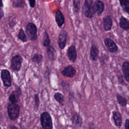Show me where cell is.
<instances>
[{"label": "cell", "instance_id": "6da1fadb", "mask_svg": "<svg viewBox=\"0 0 129 129\" xmlns=\"http://www.w3.org/2000/svg\"><path fill=\"white\" fill-rule=\"evenodd\" d=\"M40 121L42 128H53L52 119L50 114L48 112L44 111L41 113L40 116Z\"/></svg>", "mask_w": 129, "mask_h": 129}, {"label": "cell", "instance_id": "7a4b0ae2", "mask_svg": "<svg viewBox=\"0 0 129 129\" xmlns=\"http://www.w3.org/2000/svg\"><path fill=\"white\" fill-rule=\"evenodd\" d=\"M7 109L8 115L11 120H15L18 118L20 111V107L19 104L10 103L8 104Z\"/></svg>", "mask_w": 129, "mask_h": 129}, {"label": "cell", "instance_id": "3957f363", "mask_svg": "<svg viewBox=\"0 0 129 129\" xmlns=\"http://www.w3.org/2000/svg\"><path fill=\"white\" fill-rule=\"evenodd\" d=\"M25 33L31 41H35L37 40V28L36 25L32 22H29L27 24L25 27Z\"/></svg>", "mask_w": 129, "mask_h": 129}, {"label": "cell", "instance_id": "277c9868", "mask_svg": "<svg viewBox=\"0 0 129 129\" xmlns=\"http://www.w3.org/2000/svg\"><path fill=\"white\" fill-rule=\"evenodd\" d=\"M93 2L92 0H86L84 1L82 7V12L84 16L89 19L93 17L95 14L93 9Z\"/></svg>", "mask_w": 129, "mask_h": 129}, {"label": "cell", "instance_id": "5b68a950", "mask_svg": "<svg viewBox=\"0 0 129 129\" xmlns=\"http://www.w3.org/2000/svg\"><path fill=\"white\" fill-rule=\"evenodd\" d=\"M23 62V57L21 55L17 54L13 56L10 61L11 69L15 72H18L20 70Z\"/></svg>", "mask_w": 129, "mask_h": 129}, {"label": "cell", "instance_id": "8992f818", "mask_svg": "<svg viewBox=\"0 0 129 129\" xmlns=\"http://www.w3.org/2000/svg\"><path fill=\"white\" fill-rule=\"evenodd\" d=\"M1 78L4 86L6 88H9L12 86V81L10 72L7 69L1 70Z\"/></svg>", "mask_w": 129, "mask_h": 129}, {"label": "cell", "instance_id": "52a82bcc", "mask_svg": "<svg viewBox=\"0 0 129 129\" xmlns=\"http://www.w3.org/2000/svg\"><path fill=\"white\" fill-rule=\"evenodd\" d=\"M68 35V33L64 29H61L60 30L58 37L57 44L58 47L61 50L63 49L66 46Z\"/></svg>", "mask_w": 129, "mask_h": 129}, {"label": "cell", "instance_id": "ba28073f", "mask_svg": "<svg viewBox=\"0 0 129 129\" xmlns=\"http://www.w3.org/2000/svg\"><path fill=\"white\" fill-rule=\"evenodd\" d=\"M104 44L107 50L111 53L116 52L118 50V47L117 44L111 38H106L104 40Z\"/></svg>", "mask_w": 129, "mask_h": 129}, {"label": "cell", "instance_id": "9c48e42d", "mask_svg": "<svg viewBox=\"0 0 129 129\" xmlns=\"http://www.w3.org/2000/svg\"><path fill=\"white\" fill-rule=\"evenodd\" d=\"M22 95V90L20 87H17L14 91H13L9 96V100L10 103H17L20 97Z\"/></svg>", "mask_w": 129, "mask_h": 129}, {"label": "cell", "instance_id": "30bf717a", "mask_svg": "<svg viewBox=\"0 0 129 129\" xmlns=\"http://www.w3.org/2000/svg\"><path fill=\"white\" fill-rule=\"evenodd\" d=\"M77 71L75 68L72 65H68L65 67L61 71V74L64 77L73 78L76 74Z\"/></svg>", "mask_w": 129, "mask_h": 129}, {"label": "cell", "instance_id": "8fae6325", "mask_svg": "<svg viewBox=\"0 0 129 129\" xmlns=\"http://www.w3.org/2000/svg\"><path fill=\"white\" fill-rule=\"evenodd\" d=\"M93 9L95 14L99 16L101 15L105 9V5L102 1L97 0L93 2Z\"/></svg>", "mask_w": 129, "mask_h": 129}, {"label": "cell", "instance_id": "7c38bea8", "mask_svg": "<svg viewBox=\"0 0 129 129\" xmlns=\"http://www.w3.org/2000/svg\"><path fill=\"white\" fill-rule=\"evenodd\" d=\"M67 55L68 59L72 62H75L77 58V52L76 47L74 45H71L67 50Z\"/></svg>", "mask_w": 129, "mask_h": 129}, {"label": "cell", "instance_id": "4fadbf2b", "mask_svg": "<svg viewBox=\"0 0 129 129\" xmlns=\"http://www.w3.org/2000/svg\"><path fill=\"white\" fill-rule=\"evenodd\" d=\"M103 26L105 31H109L111 30L113 21L110 15H106L103 17L102 19Z\"/></svg>", "mask_w": 129, "mask_h": 129}, {"label": "cell", "instance_id": "5bb4252c", "mask_svg": "<svg viewBox=\"0 0 129 129\" xmlns=\"http://www.w3.org/2000/svg\"><path fill=\"white\" fill-rule=\"evenodd\" d=\"M71 120L72 124L76 127H80L83 123V119L79 113L75 112L71 117Z\"/></svg>", "mask_w": 129, "mask_h": 129}, {"label": "cell", "instance_id": "9a60e30c", "mask_svg": "<svg viewBox=\"0 0 129 129\" xmlns=\"http://www.w3.org/2000/svg\"><path fill=\"white\" fill-rule=\"evenodd\" d=\"M55 22L58 27L61 28L65 22L64 16L60 10H58L55 14Z\"/></svg>", "mask_w": 129, "mask_h": 129}, {"label": "cell", "instance_id": "2e32d148", "mask_svg": "<svg viewBox=\"0 0 129 129\" xmlns=\"http://www.w3.org/2000/svg\"><path fill=\"white\" fill-rule=\"evenodd\" d=\"M99 53V50L98 47L95 44H92L90 48L89 58L92 61H97Z\"/></svg>", "mask_w": 129, "mask_h": 129}, {"label": "cell", "instance_id": "e0dca14e", "mask_svg": "<svg viewBox=\"0 0 129 129\" xmlns=\"http://www.w3.org/2000/svg\"><path fill=\"white\" fill-rule=\"evenodd\" d=\"M121 70L122 72L123 77L125 81L129 82V61L128 60L124 61L121 66Z\"/></svg>", "mask_w": 129, "mask_h": 129}, {"label": "cell", "instance_id": "ac0fdd59", "mask_svg": "<svg viewBox=\"0 0 129 129\" xmlns=\"http://www.w3.org/2000/svg\"><path fill=\"white\" fill-rule=\"evenodd\" d=\"M46 54L49 59L55 60L57 57V52L53 45H49L46 48Z\"/></svg>", "mask_w": 129, "mask_h": 129}, {"label": "cell", "instance_id": "d6986e66", "mask_svg": "<svg viewBox=\"0 0 129 129\" xmlns=\"http://www.w3.org/2000/svg\"><path fill=\"white\" fill-rule=\"evenodd\" d=\"M112 119L115 126L120 127L122 124V115L118 111H113L112 112Z\"/></svg>", "mask_w": 129, "mask_h": 129}, {"label": "cell", "instance_id": "ffe728a7", "mask_svg": "<svg viewBox=\"0 0 129 129\" xmlns=\"http://www.w3.org/2000/svg\"><path fill=\"white\" fill-rule=\"evenodd\" d=\"M119 25L120 28L125 31L129 30V21L128 20L123 16H121L119 18Z\"/></svg>", "mask_w": 129, "mask_h": 129}, {"label": "cell", "instance_id": "44dd1931", "mask_svg": "<svg viewBox=\"0 0 129 129\" xmlns=\"http://www.w3.org/2000/svg\"><path fill=\"white\" fill-rule=\"evenodd\" d=\"M54 99H55V100L58 102L60 105L63 106L64 105V95L59 92H57L56 93H54V96H53Z\"/></svg>", "mask_w": 129, "mask_h": 129}, {"label": "cell", "instance_id": "7402d4cb", "mask_svg": "<svg viewBox=\"0 0 129 129\" xmlns=\"http://www.w3.org/2000/svg\"><path fill=\"white\" fill-rule=\"evenodd\" d=\"M116 98L117 102L120 106L123 107L126 106L127 103V101L125 97H123L119 93H117L116 95Z\"/></svg>", "mask_w": 129, "mask_h": 129}, {"label": "cell", "instance_id": "603a6c76", "mask_svg": "<svg viewBox=\"0 0 129 129\" xmlns=\"http://www.w3.org/2000/svg\"><path fill=\"white\" fill-rule=\"evenodd\" d=\"M17 37L23 42H26L28 41V37L23 28H20L19 30L17 35Z\"/></svg>", "mask_w": 129, "mask_h": 129}, {"label": "cell", "instance_id": "cb8c5ba5", "mask_svg": "<svg viewBox=\"0 0 129 129\" xmlns=\"http://www.w3.org/2000/svg\"><path fill=\"white\" fill-rule=\"evenodd\" d=\"M42 44L43 46L46 48L50 45V39L49 34L46 31H45L44 32L43 37L42 39Z\"/></svg>", "mask_w": 129, "mask_h": 129}, {"label": "cell", "instance_id": "d4e9b609", "mask_svg": "<svg viewBox=\"0 0 129 129\" xmlns=\"http://www.w3.org/2000/svg\"><path fill=\"white\" fill-rule=\"evenodd\" d=\"M119 4L122 8V10L127 14H129V1L121 0L119 1Z\"/></svg>", "mask_w": 129, "mask_h": 129}, {"label": "cell", "instance_id": "484cf974", "mask_svg": "<svg viewBox=\"0 0 129 129\" xmlns=\"http://www.w3.org/2000/svg\"><path fill=\"white\" fill-rule=\"evenodd\" d=\"M12 6L14 8H23L26 6V3L23 0H15L12 1Z\"/></svg>", "mask_w": 129, "mask_h": 129}, {"label": "cell", "instance_id": "4316f807", "mask_svg": "<svg viewBox=\"0 0 129 129\" xmlns=\"http://www.w3.org/2000/svg\"><path fill=\"white\" fill-rule=\"evenodd\" d=\"M43 59V56L41 54L38 53H36L33 55V56L31 57V60L35 63L39 64L40 63Z\"/></svg>", "mask_w": 129, "mask_h": 129}, {"label": "cell", "instance_id": "83f0119b", "mask_svg": "<svg viewBox=\"0 0 129 129\" xmlns=\"http://www.w3.org/2000/svg\"><path fill=\"white\" fill-rule=\"evenodd\" d=\"M73 5L75 14L76 15H78L80 10L81 1L79 0H74L73 1Z\"/></svg>", "mask_w": 129, "mask_h": 129}, {"label": "cell", "instance_id": "f1b7e54d", "mask_svg": "<svg viewBox=\"0 0 129 129\" xmlns=\"http://www.w3.org/2000/svg\"><path fill=\"white\" fill-rule=\"evenodd\" d=\"M34 101L35 106L36 109L38 108L40 105V99L39 97L38 93H36L34 95Z\"/></svg>", "mask_w": 129, "mask_h": 129}, {"label": "cell", "instance_id": "f546056e", "mask_svg": "<svg viewBox=\"0 0 129 129\" xmlns=\"http://www.w3.org/2000/svg\"><path fill=\"white\" fill-rule=\"evenodd\" d=\"M29 6L31 8H34L36 6V1L35 0H29Z\"/></svg>", "mask_w": 129, "mask_h": 129}, {"label": "cell", "instance_id": "4dcf8cb0", "mask_svg": "<svg viewBox=\"0 0 129 129\" xmlns=\"http://www.w3.org/2000/svg\"><path fill=\"white\" fill-rule=\"evenodd\" d=\"M124 127L126 129H128L129 128V119L126 118L124 123Z\"/></svg>", "mask_w": 129, "mask_h": 129}, {"label": "cell", "instance_id": "1f68e13d", "mask_svg": "<svg viewBox=\"0 0 129 129\" xmlns=\"http://www.w3.org/2000/svg\"><path fill=\"white\" fill-rule=\"evenodd\" d=\"M4 16V11L2 8H1L0 9V19H2Z\"/></svg>", "mask_w": 129, "mask_h": 129}, {"label": "cell", "instance_id": "d6a6232c", "mask_svg": "<svg viewBox=\"0 0 129 129\" xmlns=\"http://www.w3.org/2000/svg\"><path fill=\"white\" fill-rule=\"evenodd\" d=\"M9 128H10V129H13V128H17V129H18V128H19L18 127L15 126V125H11L9 127Z\"/></svg>", "mask_w": 129, "mask_h": 129}, {"label": "cell", "instance_id": "836d02e7", "mask_svg": "<svg viewBox=\"0 0 129 129\" xmlns=\"http://www.w3.org/2000/svg\"><path fill=\"white\" fill-rule=\"evenodd\" d=\"M0 5H1V8H3V7H4V5H3V1L2 0L1 1V4H0Z\"/></svg>", "mask_w": 129, "mask_h": 129}]
</instances>
